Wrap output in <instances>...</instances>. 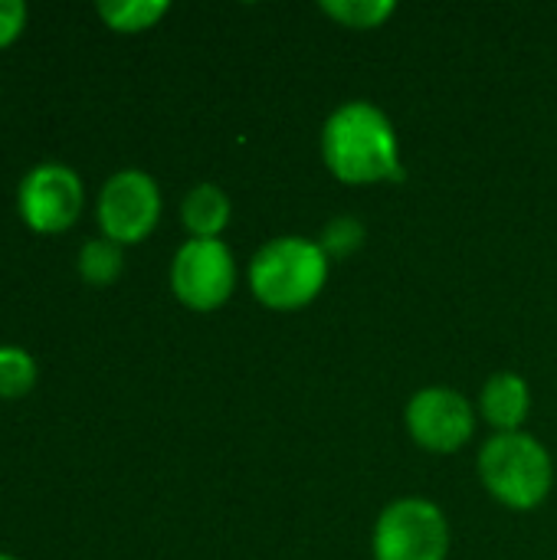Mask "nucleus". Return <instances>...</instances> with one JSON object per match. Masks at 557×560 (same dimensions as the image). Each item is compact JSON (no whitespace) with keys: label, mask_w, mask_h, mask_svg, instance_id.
<instances>
[{"label":"nucleus","mask_w":557,"mask_h":560,"mask_svg":"<svg viewBox=\"0 0 557 560\" xmlns=\"http://www.w3.org/2000/svg\"><path fill=\"white\" fill-rule=\"evenodd\" d=\"M318 151L325 167L351 187L404 184V158L394 121L364 98L341 102L322 125Z\"/></svg>","instance_id":"nucleus-1"},{"label":"nucleus","mask_w":557,"mask_h":560,"mask_svg":"<svg viewBox=\"0 0 557 560\" xmlns=\"http://www.w3.org/2000/svg\"><path fill=\"white\" fill-rule=\"evenodd\" d=\"M171 289L190 312H217L236 289V259L223 240H187L171 259Z\"/></svg>","instance_id":"nucleus-6"},{"label":"nucleus","mask_w":557,"mask_h":560,"mask_svg":"<svg viewBox=\"0 0 557 560\" xmlns=\"http://www.w3.org/2000/svg\"><path fill=\"white\" fill-rule=\"evenodd\" d=\"M98 16L105 20V26H112L115 33H141L151 30L167 10V0H102Z\"/></svg>","instance_id":"nucleus-11"},{"label":"nucleus","mask_w":557,"mask_h":560,"mask_svg":"<svg viewBox=\"0 0 557 560\" xmlns=\"http://www.w3.org/2000/svg\"><path fill=\"white\" fill-rule=\"evenodd\" d=\"M476 466L486 492L512 512H532L545 505L555 489V459L545 443L525 430L496 433L486 440Z\"/></svg>","instance_id":"nucleus-3"},{"label":"nucleus","mask_w":557,"mask_h":560,"mask_svg":"<svg viewBox=\"0 0 557 560\" xmlns=\"http://www.w3.org/2000/svg\"><path fill=\"white\" fill-rule=\"evenodd\" d=\"M121 246L105 236H95L79 249V276L89 285H112L121 276Z\"/></svg>","instance_id":"nucleus-13"},{"label":"nucleus","mask_w":557,"mask_h":560,"mask_svg":"<svg viewBox=\"0 0 557 560\" xmlns=\"http://www.w3.org/2000/svg\"><path fill=\"white\" fill-rule=\"evenodd\" d=\"M26 26V3L23 0H0V49L10 46Z\"/></svg>","instance_id":"nucleus-16"},{"label":"nucleus","mask_w":557,"mask_h":560,"mask_svg":"<svg viewBox=\"0 0 557 560\" xmlns=\"http://www.w3.org/2000/svg\"><path fill=\"white\" fill-rule=\"evenodd\" d=\"M450 545V518L437 502L420 495H404L384 505L371 532L374 560H446Z\"/></svg>","instance_id":"nucleus-4"},{"label":"nucleus","mask_w":557,"mask_h":560,"mask_svg":"<svg viewBox=\"0 0 557 560\" xmlns=\"http://www.w3.org/2000/svg\"><path fill=\"white\" fill-rule=\"evenodd\" d=\"M332 259L309 236H276L263 243L246 269L250 292L272 312H299L312 305L328 282Z\"/></svg>","instance_id":"nucleus-2"},{"label":"nucleus","mask_w":557,"mask_h":560,"mask_svg":"<svg viewBox=\"0 0 557 560\" xmlns=\"http://www.w3.org/2000/svg\"><path fill=\"white\" fill-rule=\"evenodd\" d=\"M479 413L496 433H519L532 413V387L515 371H496L479 394Z\"/></svg>","instance_id":"nucleus-9"},{"label":"nucleus","mask_w":557,"mask_h":560,"mask_svg":"<svg viewBox=\"0 0 557 560\" xmlns=\"http://www.w3.org/2000/svg\"><path fill=\"white\" fill-rule=\"evenodd\" d=\"M230 197L220 184H197L187 190V197L181 200V223L190 233V240H220V233L230 223Z\"/></svg>","instance_id":"nucleus-10"},{"label":"nucleus","mask_w":557,"mask_h":560,"mask_svg":"<svg viewBox=\"0 0 557 560\" xmlns=\"http://www.w3.org/2000/svg\"><path fill=\"white\" fill-rule=\"evenodd\" d=\"M36 387V361L16 345H0V400H20Z\"/></svg>","instance_id":"nucleus-14"},{"label":"nucleus","mask_w":557,"mask_h":560,"mask_svg":"<svg viewBox=\"0 0 557 560\" xmlns=\"http://www.w3.org/2000/svg\"><path fill=\"white\" fill-rule=\"evenodd\" d=\"M318 7L325 16L348 30H378L397 10V3L391 0H322Z\"/></svg>","instance_id":"nucleus-12"},{"label":"nucleus","mask_w":557,"mask_h":560,"mask_svg":"<svg viewBox=\"0 0 557 560\" xmlns=\"http://www.w3.org/2000/svg\"><path fill=\"white\" fill-rule=\"evenodd\" d=\"M0 560H16V558H10V555H3V551H0Z\"/></svg>","instance_id":"nucleus-17"},{"label":"nucleus","mask_w":557,"mask_h":560,"mask_svg":"<svg viewBox=\"0 0 557 560\" xmlns=\"http://www.w3.org/2000/svg\"><path fill=\"white\" fill-rule=\"evenodd\" d=\"M364 240H368L364 223L358 217H351V213H341V217L325 223V230L318 236V246L325 249L328 259H348L364 246Z\"/></svg>","instance_id":"nucleus-15"},{"label":"nucleus","mask_w":557,"mask_h":560,"mask_svg":"<svg viewBox=\"0 0 557 560\" xmlns=\"http://www.w3.org/2000/svg\"><path fill=\"white\" fill-rule=\"evenodd\" d=\"M407 433L410 440L437 456H450L460 453L463 446H469L473 433H476V407L469 404L466 394H460L456 387H420L407 410Z\"/></svg>","instance_id":"nucleus-7"},{"label":"nucleus","mask_w":557,"mask_h":560,"mask_svg":"<svg viewBox=\"0 0 557 560\" xmlns=\"http://www.w3.org/2000/svg\"><path fill=\"white\" fill-rule=\"evenodd\" d=\"M161 207H164L161 187L148 171L138 167L115 171L98 190V203H95L98 230L105 240L118 246L141 243L154 233L161 220Z\"/></svg>","instance_id":"nucleus-5"},{"label":"nucleus","mask_w":557,"mask_h":560,"mask_svg":"<svg viewBox=\"0 0 557 560\" xmlns=\"http://www.w3.org/2000/svg\"><path fill=\"white\" fill-rule=\"evenodd\" d=\"M85 207L82 177L59 161L36 164L23 174L16 187V210L23 223L36 233H62L69 230Z\"/></svg>","instance_id":"nucleus-8"}]
</instances>
